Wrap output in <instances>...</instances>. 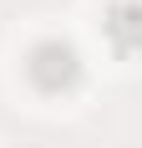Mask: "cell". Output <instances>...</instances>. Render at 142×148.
I'll list each match as a JSON object with an SVG mask.
<instances>
[{
	"label": "cell",
	"mask_w": 142,
	"mask_h": 148,
	"mask_svg": "<svg viewBox=\"0 0 142 148\" xmlns=\"http://www.w3.org/2000/svg\"><path fill=\"white\" fill-rule=\"evenodd\" d=\"M26 77H30V87L46 92V97H66V92H76L86 82V61H81V51L66 36H41L26 51Z\"/></svg>",
	"instance_id": "1"
},
{
	"label": "cell",
	"mask_w": 142,
	"mask_h": 148,
	"mask_svg": "<svg viewBox=\"0 0 142 148\" xmlns=\"http://www.w3.org/2000/svg\"><path fill=\"white\" fill-rule=\"evenodd\" d=\"M107 31H112L117 56H132V51H137V5H132V0H117L112 15H107Z\"/></svg>",
	"instance_id": "2"
}]
</instances>
